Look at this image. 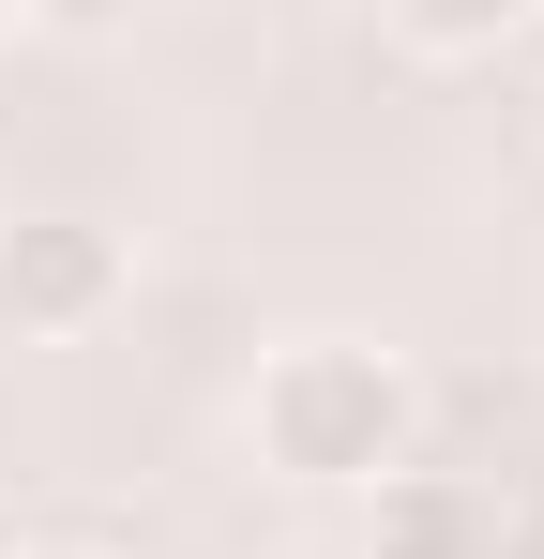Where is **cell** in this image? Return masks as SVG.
<instances>
[{
    "label": "cell",
    "mask_w": 544,
    "mask_h": 559,
    "mask_svg": "<svg viewBox=\"0 0 544 559\" xmlns=\"http://www.w3.org/2000/svg\"><path fill=\"white\" fill-rule=\"evenodd\" d=\"M258 454L287 468V484H333V499H363L378 468L424 454V378H409V348H378V333H287L258 364Z\"/></svg>",
    "instance_id": "1"
},
{
    "label": "cell",
    "mask_w": 544,
    "mask_h": 559,
    "mask_svg": "<svg viewBox=\"0 0 544 559\" xmlns=\"http://www.w3.org/2000/svg\"><path fill=\"white\" fill-rule=\"evenodd\" d=\"M121 302V227L106 212H15L0 227V333L15 348H61Z\"/></svg>",
    "instance_id": "2"
},
{
    "label": "cell",
    "mask_w": 544,
    "mask_h": 559,
    "mask_svg": "<svg viewBox=\"0 0 544 559\" xmlns=\"http://www.w3.org/2000/svg\"><path fill=\"white\" fill-rule=\"evenodd\" d=\"M363 559H499V499L469 468H378L363 484Z\"/></svg>",
    "instance_id": "3"
},
{
    "label": "cell",
    "mask_w": 544,
    "mask_h": 559,
    "mask_svg": "<svg viewBox=\"0 0 544 559\" xmlns=\"http://www.w3.org/2000/svg\"><path fill=\"white\" fill-rule=\"evenodd\" d=\"M530 15H544V0H378V31H393L409 61H499Z\"/></svg>",
    "instance_id": "4"
},
{
    "label": "cell",
    "mask_w": 544,
    "mask_h": 559,
    "mask_svg": "<svg viewBox=\"0 0 544 559\" xmlns=\"http://www.w3.org/2000/svg\"><path fill=\"white\" fill-rule=\"evenodd\" d=\"M31 31H76V46H106V31H137V0H15Z\"/></svg>",
    "instance_id": "5"
},
{
    "label": "cell",
    "mask_w": 544,
    "mask_h": 559,
    "mask_svg": "<svg viewBox=\"0 0 544 559\" xmlns=\"http://www.w3.org/2000/svg\"><path fill=\"white\" fill-rule=\"evenodd\" d=\"M15 559H106V545H15Z\"/></svg>",
    "instance_id": "6"
},
{
    "label": "cell",
    "mask_w": 544,
    "mask_h": 559,
    "mask_svg": "<svg viewBox=\"0 0 544 559\" xmlns=\"http://www.w3.org/2000/svg\"><path fill=\"white\" fill-rule=\"evenodd\" d=\"M0 61H15V15H0Z\"/></svg>",
    "instance_id": "7"
}]
</instances>
